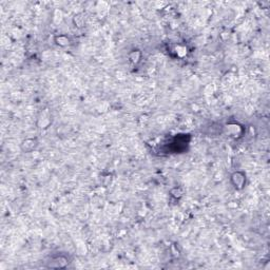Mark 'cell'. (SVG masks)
Masks as SVG:
<instances>
[{
	"label": "cell",
	"mask_w": 270,
	"mask_h": 270,
	"mask_svg": "<svg viewBox=\"0 0 270 270\" xmlns=\"http://www.w3.org/2000/svg\"><path fill=\"white\" fill-rule=\"evenodd\" d=\"M232 181H233L235 187H242V186L244 185L245 177H244V175H242L240 173H234L233 176H232Z\"/></svg>",
	"instance_id": "6da1fadb"
},
{
	"label": "cell",
	"mask_w": 270,
	"mask_h": 270,
	"mask_svg": "<svg viewBox=\"0 0 270 270\" xmlns=\"http://www.w3.org/2000/svg\"><path fill=\"white\" fill-rule=\"evenodd\" d=\"M57 43L60 44V46H67L69 43V39L65 36H59V37H57Z\"/></svg>",
	"instance_id": "7a4b0ae2"
}]
</instances>
